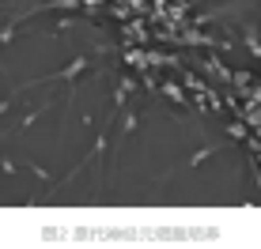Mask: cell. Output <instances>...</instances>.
Listing matches in <instances>:
<instances>
[{
	"label": "cell",
	"mask_w": 261,
	"mask_h": 249,
	"mask_svg": "<svg viewBox=\"0 0 261 249\" xmlns=\"http://www.w3.org/2000/svg\"><path fill=\"white\" fill-rule=\"evenodd\" d=\"M163 95H167V99H174L178 106H186V110H193V102L182 95V83H174V79H163Z\"/></svg>",
	"instance_id": "2"
},
{
	"label": "cell",
	"mask_w": 261,
	"mask_h": 249,
	"mask_svg": "<svg viewBox=\"0 0 261 249\" xmlns=\"http://www.w3.org/2000/svg\"><path fill=\"white\" fill-rule=\"evenodd\" d=\"M239 34H242V42H246V49L254 53V57H261V42H257L254 26H250V23H242V26H239Z\"/></svg>",
	"instance_id": "3"
},
{
	"label": "cell",
	"mask_w": 261,
	"mask_h": 249,
	"mask_svg": "<svg viewBox=\"0 0 261 249\" xmlns=\"http://www.w3.org/2000/svg\"><path fill=\"white\" fill-rule=\"evenodd\" d=\"M15 34H19V26H4V30H0V42H12Z\"/></svg>",
	"instance_id": "5"
},
{
	"label": "cell",
	"mask_w": 261,
	"mask_h": 249,
	"mask_svg": "<svg viewBox=\"0 0 261 249\" xmlns=\"http://www.w3.org/2000/svg\"><path fill=\"white\" fill-rule=\"evenodd\" d=\"M208 155H216V147H212V144H208V147H201V151H197V155H193V159H190V163H186V166H190V170H193V166H201V163H204V159H208Z\"/></svg>",
	"instance_id": "4"
},
{
	"label": "cell",
	"mask_w": 261,
	"mask_h": 249,
	"mask_svg": "<svg viewBox=\"0 0 261 249\" xmlns=\"http://www.w3.org/2000/svg\"><path fill=\"white\" fill-rule=\"evenodd\" d=\"M4 110H12V99H0V113Z\"/></svg>",
	"instance_id": "8"
},
{
	"label": "cell",
	"mask_w": 261,
	"mask_h": 249,
	"mask_svg": "<svg viewBox=\"0 0 261 249\" xmlns=\"http://www.w3.org/2000/svg\"><path fill=\"white\" fill-rule=\"evenodd\" d=\"M227 132H231V136H235V140H246V129H242V124H231Z\"/></svg>",
	"instance_id": "7"
},
{
	"label": "cell",
	"mask_w": 261,
	"mask_h": 249,
	"mask_svg": "<svg viewBox=\"0 0 261 249\" xmlns=\"http://www.w3.org/2000/svg\"><path fill=\"white\" fill-rule=\"evenodd\" d=\"M121 129H125V132L137 129V113H125V124H121Z\"/></svg>",
	"instance_id": "6"
},
{
	"label": "cell",
	"mask_w": 261,
	"mask_h": 249,
	"mask_svg": "<svg viewBox=\"0 0 261 249\" xmlns=\"http://www.w3.org/2000/svg\"><path fill=\"white\" fill-rule=\"evenodd\" d=\"M87 68H91V57H76L68 68H61V72H57V76H49V79H68V83H72V79H76L80 72H87Z\"/></svg>",
	"instance_id": "1"
}]
</instances>
